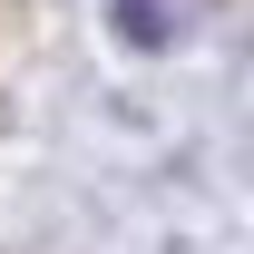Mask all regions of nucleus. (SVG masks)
I'll use <instances>...</instances> for the list:
<instances>
[{"label": "nucleus", "instance_id": "nucleus-1", "mask_svg": "<svg viewBox=\"0 0 254 254\" xmlns=\"http://www.w3.org/2000/svg\"><path fill=\"white\" fill-rule=\"evenodd\" d=\"M176 20H186L176 0H118V39H137V49H166Z\"/></svg>", "mask_w": 254, "mask_h": 254}]
</instances>
